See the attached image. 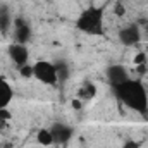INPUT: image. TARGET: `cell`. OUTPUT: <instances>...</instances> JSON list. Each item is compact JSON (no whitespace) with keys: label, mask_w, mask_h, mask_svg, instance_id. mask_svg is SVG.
I'll use <instances>...</instances> for the list:
<instances>
[{"label":"cell","mask_w":148,"mask_h":148,"mask_svg":"<svg viewBox=\"0 0 148 148\" xmlns=\"http://www.w3.org/2000/svg\"><path fill=\"white\" fill-rule=\"evenodd\" d=\"M115 97L129 110L148 117V91L140 79H127L126 83L114 88Z\"/></svg>","instance_id":"1"},{"label":"cell","mask_w":148,"mask_h":148,"mask_svg":"<svg viewBox=\"0 0 148 148\" xmlns=\"http://www.w3.org/2000/svg\"><path fill=\"white\" fill-rule=\"evenodd\" d=\"M103 16H105V9L100 5H90L86 7L76 19L74 26L76 29H79L84 35H102L103 33Z\"/></svg>","instance_id":"2"},{"label":"cell","mask_w":148,"mask_h":148,"mask_svg":"<svg viewBox=\"0 0 148 148\" xmlns=\"http://www.w3.org/2000/svg\"><path fill=\"white\" fill-rule=\"evenodd\" d=\"M33 77L38 79L40 83H43V84H48V86H53V84L59 83L55 64L50 62V60H45V59H40L33 64Z\"/></svg>","instance_id":"3"},{"label":"cell","mask_w":148,"mask_h":148,"mask_svg":"<svg viewBox=\"0 0 148 148\" xmlns=\"http://www.w3.org/2000/svg\"><path fill=\"white\" fill-rule=\"evenodd\" d=\"M141 26L138 23H127L126 26H122L117 33L119 41L124 45V47H133V45H138L141 41Z\"/></svg>","instance_id":"4"},{"label":"cell","mask_w":148,"mask_h":148,"mask_svg":"<svg viewBox=\"0 0 148 148\" xmlns=\"http://www.w3.org/2000/svg\"><path fill=\"white\" fill-rule=\"evenodd\" d=\"M33 36V29L28 19L24 17H16L12 23V40L14 43H21V45H28V41Z\"/></svg>","instance_id":"5"},{"label":"cell","mask_w":148,"mask_h":148,"mask_svg":"<svg viewBox=\"0 0 148 148\" xmlns=\"http://www.w3.org/2000/svg\"><path fill=\"white\" fill-rule=\"evenodd\" d=\"M50 133L53 136V143L55 145H66L73 140L74 129L73 126H69L67 122H53L50 127Z\"/></svg>","instance_id":"6"},{"label":"cell","mask_w":148,"mask_h":148,"mask_svg":"<svg viewBox=\"0 0 148 148\" xmlns=\"http://www.w3.org/2000/svg\"><path fill=\"white\" fill-rule=\"evenodd\" d=\"M105 77H107V81L112 88H115V86H119L129 79V71L122 64H110L105 69Z\"/></svg>","instance_id":"7"},{"label":"cell","mask_w":148,"mask_h":148,"mask_svg":"<svg viewBox=\"0 0 148 148\" xmlns=\"http://www.w3.org/2000/svg\"><path fill=\"white\" fill-rule=\"evenodd\" d=\"M7 53H9V59L17 66V69L19 67H23V66H26V64H29L28 60H29V50H28V47L26 45H21V43H10L9 45V48H7Z\"/></svg>","instance_id":"8"},{"label":"cell","mask_w":148,"mask_h":148,"mask_svg":"<svg viewBox=\"0 0 148 148\" xmlns=\"http://www.w3.org/2000/svg\"><path fill=\"white\" fill-rule=\"evenodd\" d=\"M12 98H14V88L10 86V83L5 77L0 76V110L7 109Z\"/></svg>","instance_id":"9"},{"label":"cell","mask_w":148,"mask_h":148,"mask_svg":"<svg viewBox=\"0 0 148 148\" xmlns=\"http://www.w3.org/2000/svg\"><path fill=\"white\" fill-rule=\"evenodd\" d=\"M95 97H97V84L91 81H84L77 90V98L81 102H91Z\"/></svg>","instance_id":"10"},{"label":"cell","mask_w":148,"mask_h":148,"mask_svg":"<svg viewBox=\"0 0 148 148\" xmlns=\"http://www.w3.org/2000/svg\"><path fill=\"white\" fill-rule=\"evenodd\" d=\"M55 71H57V76H59V83H64L71 77V66L66 59H57L55 62Z\"/></svg>","instance_id":"11"},{"label":"cell","mask_w":148,"mask_h":148,"mask_svg":"<svg viewBox=\"0 0 148 148\" xmlns=\"http://www.w3.org/2000/svg\"><path fill=\"white\" fill-rule=\"evenodd\" d=\"M12 23H14V19H12L9 9L7 7H0V33L5 35L12 28Z\"/></svg>","instance_id":"12"},{"label":"cell","mask_w":148,"mask_h":148,"mask_svg":"<svg viewBox=\"0 0 148 148\" xmlns=\"http://www.w3.org/2000/svg\"><path fill=\"white\" fill-rule=\"evenodd\" d=\"M36 143H38V145H41V147H52V145H55V143H53V136H52V133H50V129H48V127L38 129Z\"/></svg>","instance_id":"13"},{"label":"cell","mask_w":148,"mask_h":148,"mask_svg":"<svg viewBox=\"0 0 148 148\" xmlns=\"http://www.w3.org/2000/svg\"><path fill=\"white\" fill-rule=\"evenodd\" d=\"M19 73L23 77H33V64H26V66L19 67Z\"/></svg>","instance_id":"14"},{"label":"cell","mask_w":148,"mask_h":148,"mask_svg":"<svg viewBox=\"0 0 148 148\" xmlns=\"http://www.w3.org/2000/svg\"><path fill=\"white\" fill-rule=\"evenodd\" d=\"M134 64H136V66H141V64L145 66V64H147V53L140 52V53H138V55L134 57Z\"/></svg>","instance_id":"15"},{"label":"cell","mask_w":148,"mask_h":148,"mask_svg":"<svg viewBox=\"0 0 148 148\" xmlns=\"http://www.w3.org/2000/svg\"><path fill=\"white\" fill-rule=\"evenodd\" d=\"M121 148H141L140 145V141H134V140H127V141H124Z\"/></svg>","instance_id":"16"},{"label":"cell","mask_w":148,"mask_h":148,"mask_svg":"<svg viewBox=\"0 0 148 148\" xmlns=\"http://www.w3.org/2000/svg\"><path fill=\"white\" fill-rule=\"evenodd\" d=\"M73 109H81V100L79 98L73 100Z\"/></svg>","instance_id":"17"}]
</instances>
